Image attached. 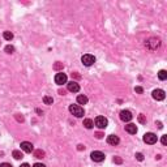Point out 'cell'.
Here are the masks:
<instances>
[{
	"instance_id": "obj_1",
	"label": "cell",
	"mask_w": 167,
	"mask_h": 167,
	"mask_svg": "<svg viewBox=\"0 0 167 167\" xmlns=\"http://www.w3.org/2000/svg\"><path fill=\"white\" fill-rule=\"evenodd\" d=\"M145 46H146V48H149L150 51H154V50H157L159 46H161V42H159V39H157V38H150L145 42Z\"/></svg>"
},
{
	"instance_id": "obj_2",
	"label": "cell",
	"mask_w": 167,
	"mask_h": 167,
	"mask_svg": "<svg viewBox=\"0 0 167 167\" xmlns=\"http://www.w3.org/2000/svg\"><path fill=\"white\" fill-rule=\"evenodd\" d=\"M69 111L72 115H75L76 117H82L84 116V108L78 104H70L69 106Z\"/></svg>"
},
{
	"instance_id": "obj_3",
	"label": "cell",
	"mask_w": 167,
	"mask_h": 167,
	"mask_svg": "<svg viewBox=\"0 0 167 167\" xmlns=\"http://www.w3.org/2000/svg\"><path fill=\"white\" fill-rule=\"evenodd\" d=\"M107 124H108V120L104 116H97L95 120H94V125L98 127L99 129H104V128L107 127Z\"/></svg>"
},
{
	"instance_id": "obj_4",
	"label": "cell",
	"mask_w": 167,
	"mask_h": 167,
	"mask_svg": "<svg viewBox=\"0 0 167 167\" xmlns=\"http://www.w3.org/2000/svg\"><path fill=\"white\" fill-rule=\"evenodd\" d=\"M81 61H82L84 65L90 67V65H93L94 63H95V57H94L93 55H90V54H86V55H84V56L81 57Z\"/></svg>"
},
{
	"instance_id": "obj_5",
	"label": "cell",
	"mask_w": 167,
	"mask_h": 167,
	"mask_svg": "<svg viewBox=\"0 0 167 167\" xmlns=\"http://www.w3.org/2000/svg\"><path fill=\"white\" fill-rule=\"evenodd\" d=\"M157 140H158V138H157V135H154V133H151V132L145 133V135H144V142L149 144V145H153V144H155Z\"/></svg>"
},
{
	"instance_id": "obj_6",
	"label": "cell",
	"mask_w": 167,
	"mask_h": 167,
	"mask_svg": "<svg viewBox=\"0 0 167 167\" xmlns=\"http://www.w3.org/2000/svg\"><path fill=\"white\" fill-rule=\"evenodd\" d=\"M55 82H56L57 85H64V84H67V75L63 72L56 73V76H55Z\"/></svg>"
},
{
	"instance_id": "obj_7",
	"label": "cell",
	"mask_w": 167,
	"mask_h": 167,
	"mask_svg": "<svg viewBox=\"0 0 167 167\" xmlns=\"http://www.w3.org/2000/svg\"><path fill=\"white\" fill-rule=\"evenodd\" d=\"M164 97H166V94H164V91L162 90V89H155V90H153V98L155 99V101H163Z\"/></svg>"
},
{
	"instance_id": "obj_8",
	"label": "cell",
	"mask_w": 167,
	"mask_h": 167,
	"mask_svg": "<svg viewBox=\"0 0 167 167\" xmlns=\"http://www.w3.org/2000/svg\"><path fill=\"white\" fill-rule=\"evenodd\" d=\"M90 157H91V159H93L94 162H102V161H104V154L102 153V151H93Z\"/></svg>"
},
{
	"instance_id": "obj_9",
	"label": "cell",
	"mask_w": 167,
	"mask_h": 167,
	"mask_svg": "<svg viewBox=\"0 0 167 167\" xmlns=\"http://www.w3.org/2000/svg\"><path fill=\"white\" fill-rule=\"evenodd\" d=\"M132 112L128 111V110H123L121 112H120V119L123 120V121H130L132 120Z\"/></svg>"
},
{
	"instance_id": "obj_10",
	"label": "cell",
	"mask_w": 167,
	"mask_h": 167,
	"mask_svg": "<svg viewBox=\"0 0 167 167\" xmlns=\"http://www.w3.org/2000/svg\"><path fill=\"white\" fill-rule=\"evenodd\" d=\"M21 149H22L25 153H31V151L34 150V146L31 142H28V141H23V142H21Z\"/></svg>"
},
{
	"instance_id": "obj_11",
	"label": "cell",
	"mask_w": 167,
	"mask_h": 167,
	"mask_svg": "<svg viewBox=\"0 0 167 167\" xmlns=\"http://www.w3.org/2000/svg\"><path fill=\"white\" fill-rule=\"evenodd\" d=\"M67 86H68V90L72 91V93H77V91L80 90V85H78L76 81H69V82H67Z\"/></svg>"
},
{
	"instance_id": "obj_12",
	"label": "cell",
	"mask_w": 167,
	"mask_h": 167,
	"mask_svg": "<svg viewBox=\"0 0 167 167\" xmlns=\"http://www.w3.org/2000/svg\"><path fill=\"white\" fill-rule=\"evenodd\" d=\"M107 142H108L110 145H117V144L120 142V140L116 135H110L108 137H107Z\"/></svg>"
},
{
	"instance_id": "obj_13",
	"label": "cell",
	"mask_w": 167,
	"mask_h": 167,
	"mask_svg": "<svg viewBox=\"0 0 167 167\" xmlns=\"http://www.w3.org/2000/svg\"><path fill=\"white\" fill-rule=\"evenodd\" d=\"M125 130H127L128 133H130V135H136L137 133V127H136V124H128L125 125Z\"/></svg>"
},
{
	"instance_id": "obj_14",
	"label": "cell",
	"mask_w": 167,
	"mask_h": 167,
	"mask_svg": "<svg viewBox=\"0 0 167 167\" xmlns=\"http://www.w3.org/2000/svg\"><path fill=\"white\" fill-rule=\"evenodd\" d=\"M84 127L88 128V129H91L94 127V121L91 119H85L84 120Z\"/></svg>"
},
{
	"instance_id": "obj_15",
	"label": "cell",
	"mask_w": 167,
	"mask_h": 167,
	"mask_svg": "<svg viewBox=\"0 0 167 167\" xmlns=\"http://www.w3.org/2000/svg\"><path fill=\"white\" fill-rule=\"evenodd\" d=\"M77 102L80 104H86V103H88V97H86V95H78L77 97Z\"/></svg>"
},
{
	"instance_id": "obj_16",
	"label": "cell",
	"mask_w": 167,
	"mask_h": 167,
	"mask_svg": "<svg viewBox=\"0 0 167 167\" xmlns=\"http://www.w3.org/2000/svg\"><path fill=\"white\" fill-rule=\"evenodd\" d=\"M34 157H35V158H44V151L38 149V150L34 151Z\"/></svg>"
},
{
	"instance_id": "obj_17",
	"label": "cell",
	"mask_w": 167,
	"mask_h": 167,
	"mask_svg": "<svg viewBox=\"0 0 167 167\" xmlns=\"http://www.w3.org/2000/svg\"><path fill=\"white\" fill-rule=\"evenodd\" d=\"M158 77H159V80H162V81H164L167 78V72L164 69H162V70H159V73H158Z\"/></svg>"
},
{
	"instance_id": "obj_18",
	"label": "cell",
	"mask_w": 167,
	"mask_h": 167,
	"mask_svg": "<svg viewBox=\"0 0 167 167\" xmlns=\"http://www.w3.org/2000/svg\"><path fill=\"white\" fill-rule=\"evenodd\" d=\"M3 37H4V39H7V41H10V39H13V34L10 33V31H4Z\"/></svg>"
},
{
	"instance_id": "obj_19",
	"label": "cell",
	"mask_w": 167,
	"mask_h": 167,
	"mask_svg": "<svg viewBox=\"0 0 167 167\" xmlns=\"http://www.w3.org/2000/svg\"><path fill=\"white\" fill-rule=\"evenodd\" d=\"M63 68H64V64H63V63H60V61H56L54 64V69H56V70H61Z\"/></svg>"
},
{
	"instance_id": "obj_20",
	"label": "cell",
	"mask_w": 167,
	"mask_h": 167,
	"mask_svg": "<svg viewBox=\"0 0 167 167\" xmlns=\"http://www.w3.org/2000/svg\"><path fill=\"white\" fill-rule=\"evenodd\" d=\"M43 102H44V104H52L54 99H52V97L46 95V97H43Z\"/></svg>"
},
{
	"instance_id": "obj_21",
	"label": "cell",
	"mask_w": 167,
	"mask_h": 167,
	"mask_svg": "<svg viewBox=\"0 0 167 167\" xmlns=\"http://www.w3.org/2000/svg\"><path fill=\"white\" fill-rule=\"evenodd\" d=\"M13 157H14V159H21L23 155H22V153H21V151L14 150V151H13Z\"/></svg>"
},
{
	"instance_id": "obj_22",
	"label": "cell",
	"mask_w": 167,
	"mask_h": 167,
	"mask_svg": "<svg viewBox=\"0 0 167 167\" xmlns=\"http://www.w3.org/2000/svg\"><path fill=\"white\" fill-rule=\"evenodd\" d=\"M13 51H14V47H13V46H7V47H5V52H7V54H13Z\"/></svg>"
},
{
	"instance_id": "obj_23",
	"label": "cell",
	"mask_w": 167,
	"mask_h": 167,
	"mask_svg": "<svg viewBox=\"0 0 167 167\" xmlns=\"http://www.w3.org/2000/svg\"><path fill=\"white\" fill-rule=\"evenodd\" d=\"M138 121H140L141 124H145V123H146V119H145V116H144L142 114L138 115Z\"/></svg>"
},
{
	"instance_id": "obj_24",
	"label": "cell",
	"mask_w": 167,
	"mask_h": 167,
	"mask_svg": "<svg viewBox=\"0 0 167 167\" xmlns=\"http://www.w3.org/2000/svg\"><path fill=\"white\" fill-rule=\"evenodd\" d=\"M136 159H137V161H144V155H142V154H141V153H136Z\"/></svg>"
},
{
	"instance_id": "obj_25",
	"label": "cell",
	"mask_w": 167,
	"mask_h": 167,
	"mask_svg": "<svg viewBox=\"0 0 167 167\" xmlns=\"http://www.w3.org/2000/svg\"><path fill=\"white\" fill-rule=\"evenodd\" d=\"M135 90H136V93H142V91H144V89L142 88H141V86H136V88H135Z\"/></svg>"
},
{
	"instance_id": "obj_26",
	"label": "cell",
	"mask_w": 167,
	"mask_h": 167,
	"mask_svg": "<svg viewBox=\"0 0 167 167\" xmlns=\"http://www.w3.org/2000/svg\"><path fill=\"white\" fill-rule=\"evenodd\" d=\"M114 162H115V163H119V164H120L123 161H121V158H119V157H115V158H114Z\"/></svg>"
},
{
	"instance_id": "obj_27",
	"label": "cell",
	"mask_w": 167,
	"mask_h": 167,
	"mask_svg": "<svg viewBox=\"0 0 167 167\" xmlns=\"http://www.w3.org/2000/svg\"><path fill=\"white\" fill-rule=\"evenodd\" d=\"M162 144H163V145H166V144H167V136L166 135H164V136H162Z\"/></svg>"
},
{
	"instance_id": "obj_28",
	"label": "cell",
	"mask_w": 167,
	"mask_h": 167,
	"mask_svg": "<svg viewBox=\"0 0 167 167\" xmlns=\"http://www.w3.org/2000/svg\"><path fill=\"white\" fill-rule=\"evenodd\" d=\"M95 137L97 138H102V137H103V133H102V132H97L95 133Z\"/></svg>"
},
{
	"instance_id": "obj_29",
	"label": "cell",
	"mask_w": 167,
	"mask_h": 167,
	"mask_svg": "<svg viewBox=\"0 0 167 167\" xmlns=\"http://www.w3.org/2000/svg\"><path fill=\"white\" fill-rule=\"evenodd\" d=\"M0 167H12V164H10V163H1V164H0Z\"/></svg>"
},
{
	"instance_id": "obj_30",
	"label": "cell",
	"mask_w": 167,
	"mask_h": 167,
	"mask_svg": "<svg viewBox=\"0 0 167 167\" xmlns=\"http://www.w3.org/2000/svg\"><path fill=\"white\" fill-rule=\"evenodd\" d=\"M33 167H46V166H44V164H42V163H35Z\"/></svg>"
},
{
	"instance_id": "obj_31",
	"label": "cell",
	"mask_w": 167,
	"mask_h": 167,
	"mask_svg": "<svg viewBox=\"0 0 167 167\" xmlns=\"http://www.w3.org/2000/svg\"><path fill=\"white\" fill-rule=\"evenodd\" d=\"M157 125H158L159 129H162V128H163V125H162V123H161V121H157Z\"/></svg>"
},
{
	"instance_id": "obj_32",
	"label": "cell",
	"mask_w": 167,
	"mask_h": 167,
	"mask_svg": "<svg viewBox=\"0 0 167 167\" xmlns=\"http://www.w3.org/2000/svg\"><path fill=\"white\" fill-rule=\"evenodd\" d=\"M21 167H31V166L29 163H22V164H21Z\"/></svg>"
},
{
	"instance_id": "obj_33",
	"label": "cell",
	"mask_w": 167,
	"mask_h": 167,
	"mask_svg": "<svg viewBox=\"0 0 167 167\" xmlns=\"http://www.w3.org/2000/svg\"><path fill=\"white\" fill-rule=\"evenodd\" d=\"M78 150H82V149H85V146H84V145H78Z\"/></svg>"
}]
</instances>
